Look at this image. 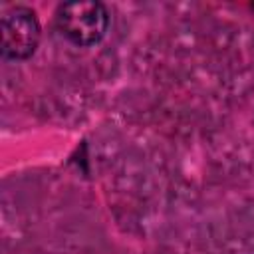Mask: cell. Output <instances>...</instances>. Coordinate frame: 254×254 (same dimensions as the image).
I'll return each instance as SVG.
<instances>
[{
	"mask_svg": "<svg viewBox=\"0 0 254 254\" xmlns=\"http://www.w3.org/2000/svg\"><path fill=\"white\" fill-rule=\"evenodd\" d=\"M60 34L75 46L97 44L109 26V12L101 2H65L56 10Z\"/></svg>",
	"mask_w": 254,
	"mask_h": 254,
	"instance_id": "obj_1",
	"label": "cell"
},
{
	"mask_svg": "<svg viewBox=\"0 0 254 254\" xmlns=\"http://www.w3.org/2000/svg\"><path fill=\"white\" fill-rule=\"evenodd\" d=\"M42 28L36 12L28 6H10L0 20V50L8 60L30 58L40 44Z\"/></svg>",
	"mask_w": 254,
	"mask_h": 254,
	"instance_id": "obj_2",
	"label": "cell"
}]
</instances>
